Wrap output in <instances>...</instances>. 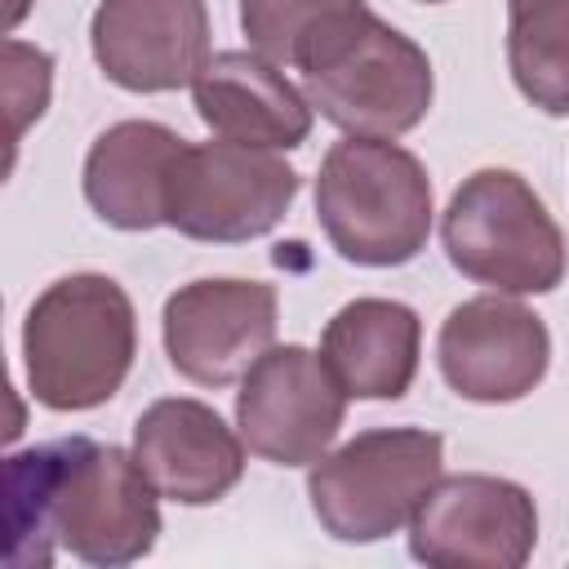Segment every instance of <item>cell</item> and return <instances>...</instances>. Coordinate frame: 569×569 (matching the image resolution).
<instances>
[{"label":"cell","mask_w":569,"mask_h":569,"mask_svg":"<svg viewBox=\"0 0 569 569\" xmlns=\"http://www.w3.org/2000/svg\"><path fill=\"white\" fill-rule=\"evenodd\" d=\"M9 569H44L53 551L84 565H133L160 538L156 485L133 453L84 436L22 449L4 467Z\"/></svg>","instance_id":"cell-1"},{"label":"cell","mask_w":569,"mask_h":569,"mask_svg":"<svg viewBox=\"0 0 569 569\" xmlns=\"http://www.w3.org/2000/svg\"><path fill=\"white\" fill-rule=\"evenodd\" d=\"M293 67L302 71L307 102L329 124L360 138L409 133L422 124L436 93L431 58L365 0L316 31Z\"/></svg>","instance_id":"cell-2"},{"label":"cell","mask_w":569,"mask_h":569,"mask_svg":"<svg viewBox=\"0 0 569 569\" xmlns=\"http://www.w3.org/2000/svg\"><path fill=\"white\" fill-rule=\"evenodd\" d=\"M138 347L129 293L98 271L53 280L27 311V387L44 409L76 413L111 400L129 378Z\"/></svg>","instance_id":"cell-3"},{"label":"cell","mask_w":569,"mask_h":569,"mask_svg":"<svg viewBox=\"0 0 569 569\" xmlns=\"http://www.w3.org/2000/svg\"><path fill=\"white\" fill-rule=\"evenodd\" d=\"M316 218L329 244L356 267H400L427 249L431 178L391 138L347 133L316 178Z\"/></svg>","instance_id":"cell-4"},{"label":"cell","mask_w":569,"mask_h":569,"mask_svg":"<svg viewBox=\"0 0 569 569\" xmlns=\"http://www.w3.org/2000/svg\"><path fill=\"white\" fill-rule=\"evenodd\" d=\"M440 240L467 280L498 293H551L565 280V236L511 169H476L449 196Z\"/></svg>","instance_id":"cell-5"},{"label":"cell","mask_w":569,"mask_h":569,"mask_svg":"<svg viewBox=\"0 0 569 569\" xmlns=\"http://www.w3.org/2000/svg\"><path fill=\"white\" fill-rule=\"evenodd\" d=\"M440 462L445 440L427 427L360 431L311 462V511L338 542H378L413 520L418 502L440 480Z\"/></svg>","instance_id":"cell-6"},{"label":"cell","mask_w":569,"mask_h":569,"mask_svg":"<svg viewBox=\"0 0 569 569\" xmlns=\"http://www.w3.org/2000/svg\"><path fill=\"white\" fill-rule=\"evenodd\" d=\"M298 173L271 151L249 142H200L178 156L164 222L191 240L240 244L267 236L293 204Z\"/></svg>","instance_id":"cell-7"},{"label":"cell","mask_w":569,"mask_h":569,"mask_svg":"<svg viewBox=\"0 0 569 569\" xmlns=\"http://www.w3.org/2000/svg\"><path fill=\"white\" fill-rule=\"evenodd\" d=\"M538 542V507L502 476H440L409 520V551L436 569H520Z\"/></svg>","instance_id":"cell-8"},{"label":"cell","mask_w":569,"mask_h":569,"mask_svg":"<svg viewBox=\"0 0 569 569\" xmlns=\"http://www.w3.org/2000/svg\"><path fill=\"white\" fill-rule=\"evenodd\" d=\"M347 391L333 382L329 365L298 347H267L236 391V427L249 453L280 462V467H307L320 462L342 427Z\"/></svg>","instance_id":"cell-9"},{"label":"cell","mask_w":569,"mask_h":569,"mask_svg":"<svg viewBox=\"0 0 569 569\" xmlns=\"http://www.w3.org/2000/svg\"><path fill=\"white\" fill-rule=\"evenodd\" d=\"M276 289L262 280H191L164 302L169 365L200 387H227L276 342Z\"/></svg>","instance_id":"cell-10"},{"label":"cell","mask_w":569,"mask_h":569,"mask_svg":"<svg viewBox=\"0 0 569 569\" xmlns=\"http://www.w3.org/2000/svg\"><path fill=\"white\" fill-rule=\"evenodd\" d=\"M445 382L476 405L525 400L551 365V333L529 307L485 293L458 302L436 338Z\"/></svg>","instance_id":"cell-11"},{"label":"cell","mask_w":569,"mask_h":569,"mask_svg":"<svg viewBox=\"0 0 569 569\" xmlns=\"http://www.w3.org/2000/svg\"><path fill=\"white\" fill-rule=\"evenodd\" d=\"M93 62L129 93L196 84L209 53L204 0H102L89 22Z\"/></svg>","instance_id":"cell-12"},{"label":"cell","mask_w":569,"mask_h":569,"mask_svg":"<svg viewBox=\"0 0 569 569\" xmlns=\"http://www.w3.org/2000/svg\"><path fill=\"white\" fill-rule=\"evenodd\" d=\"M133 458L160 498L209 507L244 476V440L191 396L156 400L133 422Z\"/></svg>","instance_id":"cell-13"},{"label":"cell","mask_w":569,"mask_h":569,"mask_svg":"<svg viewBox=\"0 0 569 569\" xmlns=\"http://www.w3.org/2000/svg\"><path fill=\"white\" fill-rule=\"evenodd\" d=\"M200 120L231 142L289 151L311 133V102L258 49H222L191 84Z\"/></svg>","instance_id":"cell-14"},{"label":"cell","mask_w":569,"mask_h":569,"mask_svg":"<svg viewBox=\"0 0 569 569\" xmlns=\"http://www.w3.org/2000/svg\"><path fill=\"white\" fill-rule=\"evenodd\" d=\"M187 138L156 120H120L93 138L84 156V200L120 231H151L164 222L169 182Z\"/></svg>","instance_id":"cell-15"},{"label":"cell","mask_w":569,"mask_h":569,"mask_svg":"<svg viewBox=\"0 0 569 569\" xmlns=\"http://www.w3.org/2000/svg\"><path fill=\"white\" fill-rule=\"evenodd\" d=\"M422 325L396 298H356L333 311L320 338V360L356 400H400L418 373Z\"/></svg>","instance_id":"cell-16"},{"label":"cell","mask_w":569,"mask_h":569,"mask_svg":"<svg viewBox=\"0 0 569 569\" xmlns=\"http://www.w3.org/2000/svg\"><path fill=\"white\" fill-rule=\"evenodd\" d=\"M507 67L547 116H569V0H507Z\"/></svg>","instance_id":"cell-17"},{"label":"cell","mask_w":569,"mask_h":569,"mask_svg":"<svg viewBox=\"0 0 569 569\" xmlns=\"http://www.w3.org/2000/svg\"><path fill=\"white\" fill-rule=\"evenodd\" d=\"M356 4L360 0H240V27L249 36V49H258L276 67H293L307 40Z\"/></svg>","instance_id":"cell-18"},{"label":"cell","mask_w":569,"mask_h":569,"mask_svg":"<svg viewBox=\"0 0 569 569\" xmlns=\"http://www.w3.org/2000/svg\"><path fill=\"white\" fill-rule=\"evenodd\" d=\"M53 89V58L36 44L4 40V107H9V151L22 142L27 124L44 116Z\"/></svg>","instance_id":"cell-19"},{"label":"cell","mask_w":569,"mask_h":569,"mask_svg":"<svg viewBox=\"0 0 569 569\" xmlns=\"http://www.w3.org/2000/svg\"><path fill=\"white\" fill-rule=\"evenodd\" d=\"M27 4H31V0H9V13H4V22H9V27H18V22H22V13H27Z\"/></svg>","instance_id":"cell-20"},{"label":"cell","mask_w":569,"mask_h":569,"mask_svg":"<svg viewBox=\"0 0 569 569\" xmlns=\"http://www.w3.org/2000/svg\"><path fill=\"white\" fill-rule=\"evenodd\" d=\"M422 4H445V0H422Z\"/></svg>","instance_id":"cell-21"}]
</instances>
